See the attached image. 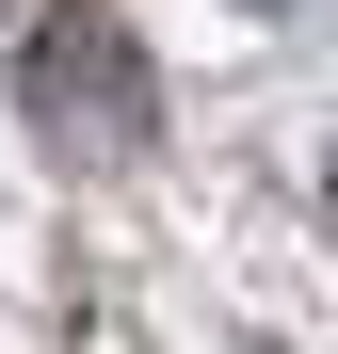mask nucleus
I'll use <instances>...</instances> for the list:
<instances>
[{
  "instance_id": "f257e3e1",
  "label": "nucleus",
  "mask_w": 338,
  "mask_h": 354,
  "mask_svg": "<svg viewBox=\"0 0 338 354\" xmlns=\"http://www.w3.org/2000/svg\"><path fill=\"white\" fill-rule=\"evenodd\" d=\"M17 97H32V129L65 145V161H145V129H161L129 32L81 17V0H32V32H17Z\"/></svg>"
}]
</instances>
